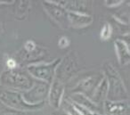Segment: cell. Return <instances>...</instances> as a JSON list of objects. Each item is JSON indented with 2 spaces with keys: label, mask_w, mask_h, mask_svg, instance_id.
Segmentation results:
<instances>
[{
  "label": "cell",
  "mask_w": 130,
  "mask_h": 115,
  "mask_svg": "<svg viewBox=\"0 0 130 115\" xmlns=\"http://www.w3.org/2000/svg\"><path fill=\"white\" fill-rule=\"evenodd\" d=\"M103 74L108 84L107 100L111 102H120L128 100V93L123 79L116 70V68L110 63L103 64Z\"/></svg>",
  "instance_id": "6da1fadb"
},
{
  "label": "cell",
  "mask_w": 130,
  "mask_h": 115,
  "mask_svg": "<svg viewBox=\"0 0 130 115\" xmlns=\"http://www.w3.org/2000/svg\"><path fill=\"white\" fill-rule=\"evenodd\" d=\"M111 35H112V26L109 22H106L102 27L101 31H100V38L103 41H106V40L110 39Z\"/></svg>",
  "instance_id": "e0dca14e"
},
{
  "label": "cell",
  "mask_w": 130,
  "mask_h": 115,
  "mask_svg": "<svg viewBox=\"0 0 130 115\" xmlns=\"http://www.w3.org/2000/svg\"><path fill=\"white\" fill-rule=\"evenodd\" d=\"M68 98H69L71 102L74 103L75 104H77V105H79V106H81V107H84L87 110H90V111H94V112L103 114V111H102L103 108L96 105L94 103H93L92 101H91L90 98L81 95V94L73 93V94H71Z\"/></svg>",
  "instance_id": "5bb4252c"
},
{
  "label": "cell",
  "mask_w": 130,
  "mask_h": 115,
  "mask_svg": "<svg viewBox=\"0 0 130 115\" xmlns=\"http://www.w3.org/2000/svg\"><path fill=\"white\" fill-rule=\"evenodd\" d=\"M13 2H15V1H13V0H9V1H6V0H0V4H2V5L13 4Z\"/></svg>",
  "instance_id": "603a6c76"
},
{
  "label": "cell",
  "mask_w": 130,
  "mask_h": 115,
  "mask_svg": "<svg viewBox=\"0 0 130 115\" xmlns=\"http://www.w3.org/2000/svg\"><path fill=\"white\" fill-rule=\"evenodd\" d=\"M42 6L49 17L60 27L62 29H69L70 24L68 12L62 6L58 5L55 1H43Z\"/></svg>",
  "instance_id": "52a82bcc"
},
{
  "label": "cell",
  "mask_w": 130,
  "mask_h": 115,
  "mask_svg": "<svg viewBox=\"0 0 130 115\" xmlns=\"http://www.w3.org/2000/svg\"><path fill=\"white\" fill-rule=\"evenodd\" d=\"M33 79L26 70L17 68L14 70H6L0 73V86L5 89L25 92L34 84Z\"/></svg>",
  "instance_id": "7a4b0ae2"
},
{
  "label": "cell",
  "mask_w": 130,
  "mask_h": 115,
  "mask_svg": "<svg viewBox=\"0 0 130 115\" xmlns=\"http://www.w3.org/2000/svg\"><path fill=\"white\" fill-rule=\"evenodd\" d=\"M68 19H69L70 27L73 29H84L91 25L94 22V18L92 15L71 13V12H68Z\"/></svg>",
  "instance_id": "4fadbf2b"
},
{
  "label": "cell",
  "mask_w": 130,
  "mask_h": 115,
  "mask_svg": "<svg viewBox=\"0 0 130 115\" xmlns=\"http://www.w3.org/2000/svg\"><path fill=\"white\" fill-rule=\"evenodd\" d=\"M65 86L64 83L60 81L59 79L54 78L53 82L50 84L48 95H47V102L49 105L54 109L58 110L61 107V102L64 98Z\"/></svg>",
  "instance_id": "9c48e42d"
},
{
  "label": "cell",
  "mask_w": 130,
  "mask_h": 115,
  "mask_svg": "<svg viewBox=\"0 0 130 115\" xmlns=\"http://www.w3.org/2000/svg\"><path fill=\"white\" fill-rule=\"evenodd\" d=\"M58 5L61 6L67 12L71 13H83V15H90L92 3L89 1H68V0H55Z\"/></svg>",
  "instance_id": "30bf717a"
},
{
  "label": "cell",
  "mask_w": 130,
  "mask_h": 115,
  "mask_svg": "<svg viewBox=\"0 0 130 115\" xmlns=\"http://www.w3.org/2000/svg\"><path fill=\"white\" fill-rule=\"evenodd\" d=\"M50 84L43 81L35 80L33 86L29 90L22 92V95L26 103L29 104H38L45 103L47 100Z\"/></svg>",
  "instance_id": "8992f818"
},
{
  "label": "cell",
  "mask_w": 130,
  "mask_h": 115,
  "mask_svg": "<svg viewBox=\"0 0 130 115\" xmlns=\"http://www.w3.org/2000/svg\"><path fill=\"white\" fill-rule=\"evenodd\" d=\"M107 94H108V84L105 78L102 79L100 84L96 88L95 91L94 92V95L91 97V101L103 108V104L107 100Z\"/></svg>",
  "instance_id": "9a60e30c"
},
{
  "label": "cell",
  "mask_w": 130,
  "mask_h": 115,
  "mask_svg": "<svg viewBox=\"0 0 130 115\" xmlns=\"http://www.w3.org/2000/svg\"><path fill=\"white\" fill-rule=\"evenodd\" d=\"M114 48L117 55L118 63L120 66H126L130 62L129 43L126 40L117 38L114 40Z\"/></svg>",
  "instance_id": "8fae6325"
},
{
  "label": "cell",
  "mask_w": 130,
  "mask_h": 115,
  "mask_svg": "<svg viewBox=\"0 0 130 115\" xmlns=\"http://www.w3.org/2000/svg\"><path fill=\"white\" fill-rule=\"evenodd\" d=\"M61 58H56L49 63L38 62L26 66V71L35 80H39L51 84L55 77V71Z\"/></svg>",
  "instance_id": "277c9868"
},
{
  "label": "cell",
  "mask_w": 130,
  "mask_h": 115,
  "mask_svg": "<svg viewBox=\"0 0 130 115\" xmlns=\"http://www.w3.org/2000/svg\"><path fill=\"white\" fill-rule=\"evenodd\" d=\"M6 70H14V69L19 68V63L17 59H14L13 57H9L6 60Z\"/></svg>",
  "instance_id": "d6986e66"
},
{
  "label": "cell",
  "mask_w": 130,
  "mask_h": 115,
  "mask_svg": "<svg viewBox=\"0 0 130 115\" xmlns=\"http://www.w3.org/2000/svg\"><path fill=\"white\" fill-rule=\"evenodd\" d=\"M103 115H128L127 101L120 102H111L106 100L103 104Z\"/></svg>",
  "instance_id": "7c38bea8"
},
{
  "label": "cell",
  "mask_w": 130,
  "mask_h": 115,
  "mask_svg": "<svg viewBox=\"0 0 130 115\" xmlns=\"http://www.w3.org/2000/svg\"><path fill=\"white\" fill-rule=\"evenodd\" d=\"M123 3H124V1H122V0H107L104 2V5L105 6L109 8H114L119 6Z\"/></svg>",
  "instance_id": "44dd1931"
},
{
  "label": "cell",
  "mask_w": 130,
  "mask_h": 115,
  "mask_svg": "<svg viewBox=\"0 0 130 115\" xmlns=\"http://www.w3.org/2000/svg\"><path fill=\"white\" fill-rule=\"evenodd\" d=\"M51 115H67V114L61 111H54V112H53Z\"/></svg>",
  "instance_id": "cb8c5ba5"
},
{
  "label": "cell",
  "mask_w": 130,
  "mask_h": 115,
  "mask_svg": "<svg viewBox=\"0 0 130 115\" xmlns=\"http://www.w3.org/2000/svg\"><path fill=\"white\" fill-rule=\"evenodd\" d=\"M70 46V39L66 36H61L60 37L59 40H58V47L61 49H64Z\"/></svg>",
  "instance_id": "ffe728a7"
},
{
  "label": "cell",
  "mask_w": 130,
  "mask_h": 115,
  "mask_svg": "<svg viewBox=\"0 0 130 115\" xmlns=\"http://www.w3.org/2000/svg\"><path fill=\"white\" fill-rule=\"evenodd\" d=\"M103 78H104V76L102 71L99 73H94L93 75L88 76V77L81 79L77 83L76 86L71 89V94H81V95L91 99L92 95H94V92L95 91L96 88Z\"/></svg>",
  "instance_id": "ba28073f"
},
{
  "label": "cell",
  "mask_w": 130,
  "mask_h": 115,
  "mask_svg": "<svg viewBox=\"0 0 130 115\" xmlns=\"http://www.w3.org/2000/svg\"><path fill=\"white\" fill-rule=\"evenodd\" d=\"M78 60L74 51H71L70 54H66L61 59L58 64L55 71V79H59L62 83L69 80L78 70Z\"/></svg>",
  "instance_id": "5b68a950"
},
{
  "label": "cell",
  "mask_w": 130,
  "mask_h": 115,
  "mask_svg": "<svg viewBox=\"0 0 130 115\" xmlns=\"http://www.w3.org/2000/svg\"><path fill=\"white\" fill-rule=\"evenodd\" d=\"M1 115H24V112H22V111H14V110H11V109H10L9 111L3 112Z\"/></svg>",
  "instance_id": "7402d4cb"
},
{
  "label": "cell",
  "mask_w": 130,
  "mask_h": 115,
  "mask_svg": "<svg viewBox=\"0 0 130 115\" xmlns=\"http://www.w3.org/2000/svg\"><path fill=\"white\" fill-rule=\"evenodd\" d=\"M29 1H20L18 5V9H17V15L16 16H26V13H27L28 6L29 5Z\"/></svg>",
  "instance_id": "ac0fdd59"
},
{
  "label": "cell",
  "mask_w": 130,
  "mask_h": 115,
  "mask_svg": "<svg viewBox=\"0 0 130 115\" xmlns=\"http://www.w3.org/2000/svg\"><path fill=\"white\" fill-rule=\"evenodd\" d=\"M60 108H61L62 109L61 111L67 115H81L78 108L76 107V105L68 97L63 98Z\"/></svg>",
  "instance_id": "2e32d148"
},
{
  "label": "cell",
  "mask_w": 130,
  "mask_h": 115,
  "mask_svg": "<svg viewBox=\"0 0 130 115\" xmlns=\"http://www.w3.org/2000/svg\"><path fill=\"white\" fill-rule=\"evenodd\" d=\"M0 103L7 108L14 111L26 112V111H36L43 109L45 103L38 104H29L25 102L22 95V92L13 90L4 89L0 90Z\"/></svg>",
  "instance_id": "3957f363"
}]
</instances>
